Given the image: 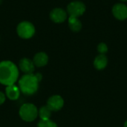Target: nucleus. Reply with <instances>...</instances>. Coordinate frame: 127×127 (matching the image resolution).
Returning <instances> with one entry per match:
<instances>
[{
    "label": "nucleus",
    "mask_w": 127,
    "mask_h": 127,
    "mask_svg": "<svg viewBox=\"0 0 127 127\" xmlns=\"http://www.w3.org/2000/svg\"><path fill=\"white\" fill-rule=\"evenodd\" d=\"M19 76L17 67L9 61L0 63V83L9 86L13 85Z\"/></svg>",
    "instance_id": "f257e3e1"
},
{
    "label": "nucleus",
    "mask_w": 127,
    "mask_h": 127,
    "mask_svg": "<svg viewBox=\"0 0 127 127\" xmlns=\"http://www.w3.org/2000/svg\"><path fill=\"white\" fill-rule=\"evenodd\" d=\"M19 86L21 91L26 95L33 94L38 89L39 80L36 75L25 74L19 81Z\"/></svg>",
    "instance_id": "f03ea898"
},
{
    "label": "nucleus",
    "mask_w": 127,
    "mask_h": 127,
    "mask_svg": "<svg viewBox=\"0 0 127 127\" xmlns=\"http://www.w3.org/2000/svg\"><path fill=\"white\" fill-rule=\"evenodd\" d=\"M19 115L22 120L31 122L36 119L38 115V112L36 107L34 105L26 103L20 108Z\"/></svg>",
    "instance_id": "7ed1b4c3"
},
{
    "label": "nucleus",
    "mask_w": 127,
    "mask_h": 127,
    "mask_svg": "<svg viewBox=\"0 0 127 127\" xmlns=\"http://www.w3.org/2000/svg\"><path fill=\"white\" fill-rule=\"evenodd\" d=\"M17 33L19 36L24 39H28L33 37L35 33V28L32 23L28 21L20 22L17 26Z\"/></svg>",
    "instance_id": "20e7f679"
},
{
    "label": "nucleus",
    "mask_w": 127,
    "mask_h": 127,
    "mask_svg": "<svg viewBox=\"0 0 127 127\" xmlns=\"http://www.w3.org/2000/svg\"><path fill=\"white\" fill-rule=\"evenodd\" d=\"M86 11V5L83 1H74L70 2L67 6V12L70 16L79 17Z\"/></svg>",
    "instance_id": "39448f33"
},
{
    "label": "nucleus",
    "mask_w": 127,
    "mask_h": 127,
    "mask_svg": "<svg viewBox=\"0 0 127 127\" xmlns=\"http://www.w3.org/2000/svg\"><path fill=\"white\" fill-rule=\"evenodd\" d=\"M114 16L119 20H124L127 18V6L124 3H117L112 7Z\"/></svg>",
    "instance_id": "423d86ee"
},
{
    "label": "nucleus",
    "mask_w": 127,
    "mask_h": 127,
    "mask_svg": "<svg viewBox=\"0 0 127 127\" xmlns=\"http://www.w3.org/2000/svg\"><path fill=\"white\" fill-rule=\"evenodd\" d=\"M50 17L52 21L57 23L63 22L67 18V13L66 11L60 7H57L53 9L50 13Z\"/></svg>",
    "instance_id": "0eeeda50"
},
{
    "label": "nucleus",
    "mask_w": 127,
    "mask_h": 127,
    "mask_svg": "<svg viewBox=\"0 0 127 127\" xmlns=\"http://www.w3.org/2000/svg\"><path fill=\"white\" fill-rule=\"evenodd\" d=\"M64 101L60 96L55 95L51 97L48 100V106L51 111H58L61 109L63 106Z\"/></svg>",
    "instance_id": "6e6552de"
},
{
    "label": "nucleus",
    "mask_w": 127,
    "mask_h": 127,
    "mask_svg": "<svg viewBox=\"0 0 127 127\" xmlns=\"http://www.w3.org/2000/svg\"><path fill=\"white\" fill-rule=\"evenodd\" d=\"M19 67L26 74H31L34 70V64L28 58H23L19 62Z\"/></svg>",
    "instance_id": "1a4fd4ad"
},
{
    "label": "nucleus",
    "mask_w": 127,
    "mask_h": 127,
    "mask_svg": "<svg viewBox=\"0 0 127 127\" xmlns=\"http://www.w3.org/2000/svg\"><path fill=\"white\" fill-rule=\"evenodd\" d=\"M108 64V59L107 57L105 55L100 54L98 55L95 61H94V66L97 70H103L104 69Z\"/></svg>",
    "instance_id": "9d476101"
},
{
    "label": "nucleus",
    "mask_w": 127,
    "mask_h": 127,
    "mask_svg": "<svg viewBox=\"0 0 127 127\" xmlns=\"http://www.w3.org/2000/svg\"><path fill=\"white\" fill-rule=\"evenodd\" d=\"M6 95L12 100H16L19 97V89L14 85L7 86L6 88Z\"/></svg>",
    "instance_id": "9b49d317"
},
{
    "label": "nucleus",
    "mask_w": 127,
    "mask_h": 127,
    "mask_svg": "<svg viewBox=\"0 0 127 127\" xmlns=\"http://www.w3.org/2000/svg\"><path fill=\"white\" fill-rule=\"evenodd\" d=\"M48 55L44 52L37 53L33 58L34 65H36V67H39L45 66L48 63Z\"/></svg>",
    "instance_id": "f8f14e48"
},
{
    "label": "nucleus",
    "mask_w": 127,
    "mask_h": 127,
    "mask_svg": "<svg viewBox=\"0 0 127 127\" xmlns=\"http://www.w3.org/2000/svg\"><path fill=\"white\" fill-rule=\"evenodd\" d=\"M68 26L70 29L74 32L80 31L82 28V23L76 17L69 16L68 18Z\"/></svg>",
    "instance_id": "ddd939ff"
},
{
    "label": "nucleus",
    "mask_w": 127,
    "mask_h": 127,
    "mask_svg": "<svg viewBox=\"0 0 127 127\" xmlns=\"http://www.w3.org/2000/svg\"><path fill=\"white\" fill-rule=\"evenodd\" d=\"M51 112L52 111L48 106L42 107L39 112V115L41 120H49L51 115Z\"/></svg>",
    "instance_id": "4468645a"
},
{
    "label": "nucleus",
    "mask_w": 127,
    "mask_h": 127,
    "mask_svg": "<svg viewBox=\"0 0 127 127\" xmlns=\"http://www.w3.org/2000/svg\"><path fill=\"white\" fill-rule=\"evenodd\" d=\"M38 127H57V124L50 120H41L38 125Z\"/></svg>",
    "instance_id": "2eb2a0df"
},
{
    "label": "nucleus",
    "mask_w": 127,
    "mask_h": 127,
    "mask_svg": "<svg viewBox=\"0 0 127 127\" xmlns=\"http://www.w3.org/2000/svg\"><path fill=\"white\" fill-rule=\"evenodd\" d=\"M97 51L103 55H105L107 51H108V47L106 46V43H100L98 46H97Z\"/></svg>",
    "instance_id": "dca6fc26"
},
{
    "label": "nucleus",
    "mask_w": 127,
    "mask_h": 127,
    "mask_svg": "<svg viewBox=\"0 0 127 127\" xmlns=\"http://www.w3.org/2000/svg\"><path fill=\"white\" fill-rule=\"evenodd\" d=\"M5 100V96L2 92H0V105H1Z\"/></svg>",
    "instance_id": "f3484780"
},
{
    "label": "nucleus",
    "mask_w": 127,
    "mask_h": 127,
    "mask_svg": "<svg viewBox=\"0 0 127 127\" xmlns=\"http://www.w3.org/2000/svg\"><path fill=\"white\" fill-rule=\"evenodd\" d=\"M36 76L37 79L39 80V82L42 79V75H41V74H39V73H36Z\"/></svg>",
    "instance_id": "a211bd4d"
},
{
    "label": "nucleus",
    "mask_w": 127,
    "mask_h": 127,
    "mask_svg": "<svg viewBox=\"0 0 127 127\" xmlns=\"http://www.w3.org/2000/svg\"><path fill=\"white\" fill-rule=\"evenodd\" d=\"M124 127H127V120L126 121L125 124H124Z\"/></svg>",
    "instance_id": "6ab92c4d"
},
{
    "label": "nucleus",
    "mask_w": 127,
    "mask_h": 127,
    "mask_svg": "<svg viewBox=\"0 0 127 127\" xmlns=\"http://www.w3.org/2000/svg\"><path fill=\"white\" fill-rule=\"evenodd\" d=\"M121 1H127V0H121Z\"/></svg>",
    "instance_id": "aec40b11"
},
{
    "label": "nucleus",
    "mask_w": 127,
    "mask_h": 127,
    "mask_svg": "<svg viewBox=\"0 0 127 127\" xmlns=\"http://www.w3.org/2000/svg\"><path fill=\"white\" fill-rule=\"evenodd\" d=\"M1 1H2V0H0V4H1Z\"/></svg>",
    "instance_id": "412c9836"
}]
</instances>
